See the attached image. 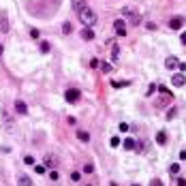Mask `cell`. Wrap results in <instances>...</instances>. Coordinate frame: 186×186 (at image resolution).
Wrapping results in <instances>:
<instances>
[{
  "label": "cell",
  "mask_w": 186,
  "mask_h": 186,
  "mask_svg": "<svg viewBox=\"0 0 186 186\" xmlns=\"http://www.w3.org/2000/svg\"><path fill=\"white\" fill-rule=\"evenodd\" d=\"M79 19L84 22V24H88V26H92L94 22H96V13L92 11L90 7H84L81 11H79Z\"/></svg>",
  "instance_id": "cell-1"
},
{
  "label": "cell",
  "mask_w": 186,
  "mask_h": 186,
  "mask_svg": "<svg viewBox=\"0 0 186 186\" xmlns=\"http://www.w3.org/2000/svg\"><path fill=\"white\" fill-rule=\"evenodd\" d=\"M122 15H126V17L131 19V24H133V26H137L139 22H141V17H139V13H137L135 9H131V7H124V9H122Z\"/></svg>",
  "instance_id": "cell-2"
},
{
  "label": "cell",
  "mask_w": 186,
  "mask_h": 186,
  "mask_svg": "<svg viewBox=\"0 0 186 186\" xmlns=\"http://www.w3.org/2000/svg\"><path fill=\"white\" fill-rule=\"evenodd\" d=\"M0 32H2V34L9 32V17H7V13H4V11L0 13Z\"/></svg>",
  "instance_id": "cell-3"
},
{
  "label": "cell",
  "mask_w": 186,
  "mask_h": 186,
  "mask_svg": "<svg viewBox=\"0 0 186 186\" xmlns=\"http://www.w3.org/2000/svg\"><path fill=\"white\" fill-rule=\"evenodd\" d=\"M79 96H81V94H79V90H77V88L66 90V101H69V103H77V101H79Z\"/></svg>",
  "instance_id": "cell-4"
},
{
  "label": "cell",
  "mask_w": 186,
  "mask_h": 186,
  "mask_svg": "<svg viewBox=\"0 0 186 186\" xmlns=\"http://www.w3.org/2000/svg\"><path fill=\"white\" fill-rule=\"evenodd\" d=\"M171 84H173V86H178V88L186 86V77H184V73H175L173 77H171Z\"/></svg>",
  "instance_id": "cell-5"
},
{
  "label": "cell",
  "mask_w": 186,
  "mask_h": 186,
  "mask_svg": "<svg viewBox=\"0 0 186 186\" xmlns=\"http://www.w3.org/2000/svg\"><path fill=\"white\" fill-rule=\"evenodd\" d=\"M182 26H184V17H171L169 19V28L171 30H180Z\"/></svg>",
  "instance_id": "cell-6"
},
{
  "label": "cell",
  "mask_w": 186,
  "mask_h": 186,
  "mask_svg": "<svg viewBox=\"0 0 186 186\" xmlns=\"http://www.w3.org/2000/svg\"><path fill=\"white\" fill-rule=\"evenodd\" d=\"M113 28H116L118 37H124V34H126V24H124L122 19H116V22H113Z\"/></svg>",
  "instance_id": "cell-7"
},
{
  "label": "cell",
  "mask_w": 186,
  "mask_h": 186,
  "mask_svg": "<svg viewBox=\"0 0 186 186\" xmlns=\"http://www.w3.org/2000/svg\"><path fill=\"white\" fill-rule=\"evenodd\" d=\"M17 186H32V180L26 173H17Z\"/></svg>",
  "instance_id": "cell-8"
},
{
  "label": "cell",
  "mask_w": 186,
  "mask_h": 186,
  "mask_svg": "<svg viewBox=\"0 0 186 186\" xmlns=\"http://www.w3.org/2000/svg\"><path fill=\"white\" fill-rule=\"evenodd\" d=\"M45 165H47L49 169H56V167H58V158H56L54 154H47V156H45Z\"/></svg>",
  "instance_id": "cell-9"
},
{
  "label": "cell",
  "mask_w": 186,
  "mask_h": 186,
  "mask_svg": "<svg viewBox=\"0 0 186 186\" xmlns=\"http://www.w3.org/2000/svg\"><path fill=\"white\" fill-rule=\"evenodd\" d=\"M15 111L22 113V116H26V113H28V107H26L24 101H17V103H15Z\"/></svg>",
  "instance_id": "cell-10"
},
{
  "label": "cell",
  "mask_w": 186,
  "mask_h": 186,
  "mask_svg": "<svg viewBox=\"0 0 186 186\" xmlns=\"http://www.w3.org/2000/svg\"><path fill=\"white\" fill-rule=\"evenodd\" d=\"M79 34H81V39H84V41H92V39H94V32H92V28H84Z\"/></svg>",
  "instance_id": "cell-11"
},
{
  "label": "cell",
  "mask_w": 186,
  "mask_h": 186,
  "mask_svg": "<svg viewBox=\"0 0 186 186\" xmlns=\"http://www.w3.org/2000/svg\"><path fill=\"white\" fill-rule=\"evenodd\" d=\"M178 64H180V62H178V58H175V56H169V58L165 60V66H167V69H175Z\"/></svg>",
  "instance_id": "cell-12"
},
{
  "label": "cell",
  "mask_w": 186,
  "mask_h": 186,
  "mask_svg": "<svg viewBox=\"0 0 186 186\" xmlns=\"http://www.w3.org/2000/svg\"><path fill=\"white\" fill-rule=\"evenodd\" d=\"M135 139H133V137H126V139H124V148L126 150H135Z\"/></svg>",
  "instance_id": "cell-13"
},
{
  "label": "cell",
  "mask_w": 186,
  "mask_h": 186,
  "mask_svg": "<svg viewBox=\"0 0 186 186\" xmlns=\"http://www.w3.org/2000/svg\"><path fill=\"white\" fill-rule=\"evenodd\" d=\"M77 139L84 141V143H88V141H90V135H88L86 131H77Z\"/></svg>",
  "instance_id": "cell-14"
},
{
  "label": "cell",
  "mask_w": 186,
  "mask_h": 186,
  "mask_svg": "<svg viewBox=\"0 0 186 186\" xmlns=\"http://www.w3.org/2000/svg\"><path fill=\"white\" fill-rule=\"evenodd\" d=\"M156 143H161V146L167 143V133H165V131H161V133L156 135Z\"/></svg>",
  "instance_id": "cell-15"
},
{
  "label": "cell",
  "mask_w": 186,
  "mask_h": 186,
  "mask_svg": "<svg viewBox=\"0 0 186 186\" xmlns=\"http://www.w3.org/2000/svg\"><path fill=\"white\" fill-rule=\"evenodd\" d=\"M73 7H75V11L79 13L84 7H88V4H86V0H73Z\"/></svg>",
  "instance_id": "cell-16"
},
{
  "label": "cell",
  "mask_w": 186,
  "mask_h": 186,
  "mask_svg": "<svg viewBox=\"0 0 186 186\" xmlns=\"http://www.w3.org/2000/svg\"><path fill=\"white\" fill-rule=\"evenodd\" d=\"M62 32H64V34L73 32V24H71V22H64V24H62Z\"/></svg>",
  "instance_id": "cell-17"
},
{
  "label": "cell",
  "mask_w": 186,
  "mask_h": 186,
  "mask_svg": "<svg viewBox=\"0 0 186 186\" xmlns=\"http://www.w3.org/2000/svg\"><path fill=\"white\" fill-rule=\"evenodd\" d=\"M99 66H101L103 73H111V71H113V66H111V64H107V62H103V64H99Z\"/></svg>",
  "instance_id": "cell-18"
},
{
  "label": "cell",
  "mask_w": 186,
  "mask_h": 186,
  "mask_svg": "<svg viewBox=\"0 0 186 186\" xmlns=\"http://www.w3.org/2000/svg\"><path fill=\"white\" fill-rule=\"evenodd\" d=\"M128 84H131V81H113L111 86H113V88H126Z\"/></svg>",
  "instance_id": "cell-19"
},
{
  "label": "cell",
  "mask_w": 186,
  "mask_h": 186,
  "mask_svg": "<svg viewBox=\"0 0 186 186\" xmlns=\"http://www.w3.org/2000/svg\"><path fill=\"white\" fill-rule=\"evenodd\" d=\"M109 146H111V148H118V146H120V137H111Z\"/></svg>",
  "instance_id": "cell-20"
},
{
  "label": "cell",
  "mask_w": 186,
  "mask_h": 186,
  "mask_svg": "<svg viewBox=\"0 0 186 186\" xmlns=\"http://www.w3.org/2000/svg\"><path fill=\"white\" fill-rule=\"evenodd\" d=\"M84 171H86V173H94V165H92V163H86Z\"/></svg>",
  "instance_id": "cell-21"
},
{
  "label": "cell",
  "mask_w": 186,
  "mask_h": 186,
  "mask_svg": "<svg viewBox=\"0 0 186 186\" xmlns=\"http://www.w3.org/2000/svg\"><path fill=\"white\" fill-rule=\"evenodd\" d=\"M41 51H43V54H47V51H49V43H47V41H43V43H41Z\"/></svg>",
  "instance_id": "cell-22"
},
{
  "label": "cell",
  "mask_w": 186,
  "mask_h": 186,
  "mask_svg": "<svg viewBox=\"0 0 186 186\" xmlns=\"http://www.w3.org/2000/svg\"><path fill=\"white\" fill-rule=\"evenodd\" d=\"M169 171H171V173H178V171H180V165H178V163H173V165L169 167Z\"/></svg>",
  "instance_id": "cell-23"
},
{
  "label": "cell",
  "mask_w": 186,
  "mask_h": 186,
  "mask_svg": "<svg viewBox=\"0 0 186 186\" xmlns=\"http://www.w3.org/2000/svg\"><path fill=\"white\" fill-rule=\"evenodd\" d=\"M30 37H32V39H39V37H41V32H39L37 28H32V30H30Z\"/></svg>",
  "instance_id": "cell-24"
},
{
  "label": "cell",
  "mask_w": 186,
  "mask_h": 186,
  "mask_svg": "<svg viewBox=\"0 0 186 186\" xmlns=\"http://www.w3.org/2000/svg\"><path fill=\"white\" fill-rule=\"evenodd\" d=\"M24 163H26V165H34V156H26Z\"/></svg>",
  "instance_id": "cell-25"
},
{
  "label": "cell",
  "mask_w": 186,
  "mask_h": 186,
  "mask_svg": "<svg viewBox=\"0 0 186 186\" xmlns=\"http://www.w3.org/2000/svg\"><path fill=\"white\" fill-rule=\"evenodd\" d=\"M150 186H163V182H161V180H158V178H154V180L150 182Z\"/></svg>",
  "instance_id": "cell-26"
},
{
  "label": "cell",
  "mask_w": 186,
  "mask_h": 186,
  "mask_svg": "<svg viewBox=\"0 0 186 186\" xmlns=\"http://www.w3.org/2000/svg\"><path fill=\"white\" fill-rule=\"evenodd\" d=\"M118 58H120V54H118V49H113V51H111V60L118 62Z\"/></svg>",
  "instance_id": "cell-27"
},
{
  "label": "cell",
  "mask_w": 186,
  "mask_h": 186,
  "mask_svg": "<svg viewBox=\"0 0 186 186\" xmlns=\"http://www.w3.org/2000/svg\"><path fill=\"white\" fill-rule=\"evenodd\" d=\"M34 171H37V173H45L47 169H45V167H41V165H37V167H34Z\"/></svg>",
  "instance_id": "cell-28"
},
{
  "label": "cell",
  "mask_w": 186,
  "mask_h": 186,
  "mask_svg": "<svg viewBox=\"0 0 186 186\" xmlns=\"http://www.w3.org/2000/svg\"><path fill=\"white\" fill-rule=\"evenodd\" d=\"M146 28H148V30H156V24H152V22H148V24H146Z\"/></svg>",
  "instance_id": "cell-29"
},
{
  "label": "cell",
  "mask_w": 186,
  "mask_h": 186,
  "mask_svg": "<svg viewBox=\"0 0 186 186\" xmlns=\"http://www.w3.org/2000/svg\"><path fill=\"white\" fill-rule=\"evenodd\" d=\"M173 116H175V109H169V111H167V118H169V120H171Z\"/></svg>",
  "instance_id": "cell-30"
},
{
  "label": "cell",
  "mask_w": 186,
  "mask_h": 186,
  "mask_svg": "<svg viewBox=\"0 0 186 186\" xmlns=\"http://www.w3.org/2000/svg\"><path fill=\"white\" fill-rule=\"evenodd\" d=\"M79 178H81V175L77 173V171H75V173H71V180H75V182H77V180H79Z\"/></svg>",
  "instance_id": "cell-31"
},
{
  "label": "cell",
  "mask_w": 186,
  "mask_h": 186,
  "mask_svg": "<svg viewBox=\"0 0 186 186\" xmlns=\"http://www.w3.org/2000/svg\"><path fill=\"white\" fill-rule=\"evenodd\" d=\"M180 161H186V150H182V152H180Z\"/></svg>",
  "instance_id": "cell-32"
},
{
  "label": "cell",
  "mask_w": 186,
  "mask_h": 186,
  "mask_svg": "<svg viewBox=\"0 0 186 186\" xmlns=\"http://www.w3.org/2000/svg\"><path fill=\"white\" fill-rule=\"evenodd\" d=\"M178 186H186V180H184V178H180V180H178Z\"/></svg>",
  "instance_id": "cell-33"
},
{
  "label": "cell",
  "mask_w": 186,
  "mask_h": 186,
  "mask_svg": "<svg viewBox=\"0 0 186 186\" xmlns=\"http://www.w3.org/2000/svg\"><path fill=\"white\" fill-rule=\"evenodd\" d=\"M180 41H182V43H186V32H182V37H180Z\"/></svg>",
  "instance_id": "cell-34"
},
{
  "label": "cell",
  "mask_w": 186,
  "mask_h": 186,
  "mask_svg": "<svg viewBox=\"0 0 186 186\" xmlns=\"http://www.w3.org/2000/svg\"><path fill=\"white\" fill-rule=\"evenodd\" d=\"M109 186H118V184H116V182H111V184H109Z\"/></svg>",
  "instance_id": "cell-35"
},
{
  "label": "cell",
  "mask_w": 186,
  "mask_h": 186,
  "mask_svg": "<svg viewBox=\"0 0 186 186\" xmlns=\"http://www.w3.org/2000/svg\"><path fill=\"white\" fill-rule=\"evenodd\" d=\"M133 186H139V184H133Z\"/></svg>",
  "instance_id": "cell-36"
}]
</instances>
